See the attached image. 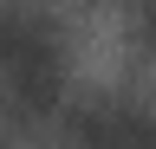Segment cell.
I'll return each mask as SVG.
<instances>
[{
  "instance_id": "cell-1",
  "label": "cell",
  "mask_w": 156,
  "mask_h": 149,
  "mask_svg": "<svg viewBox=\"0 0 156 149\" xmlns=\"http://www.w3.org/2000/svg\"><path fill=\"white\" fill-rule=\"evenodd\" d=\"M65 91V39L52 13L39 7H0V117L39 123Z\"/></svg>"
},
{
  "instance_id": "cell-2",
  "label": "cell",
  "mask_w": 156,
  "mask_h": 149,
  "mask_svg": "<svg viewBox=\"0 0 156 149\" xmlns=\"http://www.w3.org/2000/svg\"><path fill=\"white\" fill-rule=\"evenodd\" d=\"M65 136L72 149H156V110L130 97H98L85 110H72Z\"/></svg>"
},
{
  "instance_id": "cell-3",
  "label": "cell",
  "mask_w": 156,
  "mask_h": 149,
  "mask_svg": "<svg viewBox=\"0 0 156 149\" xmlns=\"http://www.w3.org/2000/svg\"><path fill=\"white\" fill-rule=\"evenodd\" d=\"M136 39L156 52V0H143V7H136Z\"/></svg>"
}]
</instances>
